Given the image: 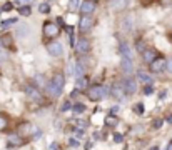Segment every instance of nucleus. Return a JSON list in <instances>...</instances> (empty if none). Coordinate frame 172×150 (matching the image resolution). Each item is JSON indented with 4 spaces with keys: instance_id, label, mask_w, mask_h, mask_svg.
Returning <instances> with one entry per match:
<instances>
[{
    "instance_id": "obj_1",
    "label": "nucleus",
    "mask_w": 172,
    "mask_h": 150,
    "mask_svg": "<svg viewBox=\"0 0 172 150\" xmlns=\"http://www.w3.org/2000/svg\"><path fill=\"white\" fill-rule=\"evenodd\" d=\"M64 83H65V80H64V75H55L54 77V80H52L50 83H47V92H48V95H52V97H59L60 94H62V88H64Z\"/></svg>"
},
{
    "instance_id": "obj_2",
    "label": "nucleus",
    "mask_w": 172,
    "mask_h": 150,
    "mask_svg": "<svg viewBox=\"0 0 172 150\" xmlns=\"http://www.w3.org/2000/svg\"><path fill=\"white\" fill-rule=\"evenodd\" d=\"M109 92H110V88H107V87H102V85H94V87L87 88V97L90 100H94V102H97V100L104 99Z\"/></svg>"
},
{
    "instance_id": "obj_3",
    "label": "nucleus",
    "mask_w": 172,
    "mask_h": 150,
    "mask_svg": "<svg viewBox=\"0 0 172 150\" xmlns=\"http://www.w3.org/2000/svg\"><path fill=\"white\" fill-rule=\"evenodd\" d=\"M149 65H150V72H154V74H159V72H162L164 68L167 67V62L162 59V57H157V59L152 60Z\"/></svg>"
},
{
    "instance_id": "obj_4",
    "label": "nucleus",
    "mask_w": 172,
    "mask_h": 150,
    "mask_svg": "<svg viewBox=\"0 0 172 150\" xmlns=\"http://www.w3.org/2000/svg\"><path fill=\"white\" fill-rule=\"evenodd\" d=\"M44 35L45 37H57L59 35V25L52 22H45L44 23Z\"/></svg>"
},
{
    "instance_id": "obj_5",
    "label": "nucleus",
    "mask_w": 172,
    "mask_h": 150,
    "mask_svg": "<svg viewBox=\"0 0 172 150\" xmlns=\"http://www.w3.org/2000/svg\"><path fill=\"white\" fill-rule=\"evenodd\" d=\"M47 52L52 57H60L64 54V47H62V43H60V42H52V43H48V45H47Z\"/></svg>"
},
{
    "instance_id": "obj_6",
    "label": "nucleus",
    "mask_w": 172,
    "mask_h": 150,
    "mask_svg": "<svg viewBox=\"0 0 172 150\" xmlns=\"http://www.w3.org/2000/svg\"><path fill=\"white\" fill-rule=\"evenodd\" d=\"M122 70H124L125 75H130L134 72V62L130 57H122V63H120Z\"/></svg>"
},
{
    "instance_id": "obj_7",
    "label": "nucleus",
    "mask_w": 172,
    "mask_h": 150,
    "mask_svg": "<svg viewBox=\"0 0 172 150\" xmlns=\"http://www.w3.org/2000/svg\"><path fill=\"white\" fill-rule=\"evenodd\" d=\"M94 10H95V2H94V0H84V2L80 3V12L82 14L90 15Z\"/></svg>"
},
{
    "instance_id": "obj_8",
    "label": "nucleus",
    "mask_w": 172,
    "mask_h": 150,
    "mask_svg": "<svg viewBox=\"0 0 172 150\" xmlns=\"http://www.w3.org/2000/svg\"><path fill=\"white\" fill-rule=\"evenodd\" d=\"M75 50L79 52V54H87V52L90 50V43H89V40L82 37L79 42L75 43Z\"/></svg>"
},
{
    "instance_id": "obj_9",
    "label": "nucleus",
    "mask_w": 172,
    "mask_h": 150,
    "mask_svg": "<svg viewBox=\"0 0 172 150\" xmlns=\"http://www.w3.org/2000/svg\"><path fill=\"white\" fill-rule=\"evenodd\" d=\"M27 95L30 97V100H34L35 103L42 102V94H40L35 87H27Z\"/></svg>"
},
{
    "instance_id": "obj_10",
    "label": "nucleus",
    "mask_w": 172,
    "mask_h": 150,
    "mask_svg": "<svg viewBox=\"0 0 172 150\" xmlns=\"http://www.w3.org/2000/svg\"><path fill=\"white\" fill-rule=\"evenodd\" d=\"M94 25V20L90 17H82L80 18V22H79V28H80V32H87V30H90Z\"/></svg>"
},
{
    "instance_id": "obj_11",
    "label": "nucleus",
    "mask_w": 172,
    "mask_h": 150,
    "mask_svg": "<svg viewBox=\"0 0 172 150\" xmlns=\"http://www.w3.org/2000/svg\"><path fill=\"white\" fill-rule=\"evenodd\" d=\"M124 88L127 94H134V92L137 90V82L134 79H125L124 80Z\"/></svg>"
},
{
    "instance_id": "obj_12",
    "label": "nucleus",
    "mask_w": 172,
    "mask_h": 150,
    "mask_svg": "<svg viewBox=\"0 0 172 150\" xmlns=\"http://www.w3.org/2000/svg\"><path fill=\"white\" fill-rule=\"evenodd\" d=\"M9 145L10 147H20V145H23V139L17 133H10L9 135Z\"/></svg>"
},
{
    "instance_id": "obj_13",
    "label": "nucleus",
    "mask_w": 172,
    "mask_h": 150,
    "mask_svg": "<svg viewBox=\"0 0 172 150\" xmlns=\"http://www.w3.org/2000/svg\"><path fill=\"white\" fill-rule=\"evenodd\" d=\"M124 90H125V88L122 87L120 83H115L112 88H110V94H112L114 97H115V99H119V100H120L122 97H124Z\"/></svg>"
},
{
    "instance_id": "obj_14",
    "label": "nucleus",
    "mask_w": 172,
    "mask_h": 150,
    "mask_svg": "<svg viewBox=\"0 0 172 150\" xmlns=\"http://www.w3.org/2000/svg\"><path fill=\"white\" fill-rule=\"evenodd\" d=\"M144 60H145V63H150L152 60H155L157 59V54H155V50H152V48H145L144 52Z\"/></svg>"
},
{
    "instance_id": "obj_15",
    "label": "nucleus",
    "mask_w": 172,
    "mask_h": 150,
    "mask_svg": "<svg viewBox=\"0 0 172 150\" xmlns=\"http://www.w3.org/2000/svg\"><path fill=\"white\" fill-rule=\"evenodd\" d=\"M89 87V79L87 77H79L77 79V90H87Z\"/></svg>"
},
{
    "instance_id": "obj_16",
    "label": "nucleus",
    "mask_w": 172,
    "mask_h": 150,
    "mask_svg": "<svg viewBox=\"0 0 172 150\" xmlns=\"http://www.w3.org/2000/svg\"><path fill=\"white\" fill-rule=\"evenodd\" d=\"M137 79L141 80L142 83H145V85L152 83V77H150L149 74H145V72H137Z\"/></svg>"
},
{
    "instance_id": "obj_17",
    "label": "nucleus",
    "mask_w": 172,
    "mask_h": 150,
    "mask_svg": "<svg viewBox=\"0 0 172 150\" xmlns=\"http://www.w3.org/2000/svg\"><path fill=\"white\" fill-rule=\"evenodd\" d=\"M120 54H122V57H130L132 59V52H130V47L127 43H122L120 45Z\"/></svg>"
},
{
    "instance_id": "obj_18",
    "label": "nucleus",
    "mask_w": 172,
    "mask_h": 150,
    "mask_svg": "<svg viewBox=\"0 0 172 150\" xmlns=\"http://www.w3.org/2000/svg\"><path fill=\"white\" fill-rule=\"evenodd\" d=\"M127 5V0H115L112 3V9L114 10H124V7Z\"/></svg>"
},
{
    "instance_id": "obj_19",
    "label": "nucleus",
    "mask_w": 172,
    "mask_h": 150,
    "mask_svg": "<svg viewBox=\"0 0 172 150\" xmlns=\"http://www.w3.org/2000/svg\"><path fill=\"white\" fill-rule=\"evenodd\" d=\"M0 42H2V45H3V47H12V35H9V34L2 35Z\"/></svg>"
},
{
    "instance_id": "obj_20",
    "label": "nucleus",
    "mask_w": 172,
    "mask_h": 150,
    "mask_svg": "<svg viewBox=\"0 0 172 150\" xmlns=\"http://www.w3.org/2000/svg\"><path fill=\"white\" fill-rule=\"evenodd\" d=\"M14 23H19L17 18H7L2 22V25H0V30H3V28H9L10 25H14Z\"/></svg>"
},
{
    "instance_id": "obj_21",
    "label": "nucleus",
    "mask_w": 172,
    "mask_h": 150,
    "mask_svg": "<svg viewBox=\"0 0 172 150\" xmlns=\"http://www.w3.org/2000/svg\"><path fill=\"white\" fill-rule=\"evenodd\" d=\"M117 117L115 115H109V117H105V125H110V127H114V125H117Z\"/></svg>"
},
{
    "instance_id": "obj_22",
    "label": "nucleus",
    "mask_w": 172,
    "mask_h": 150,
    "mask_svg": "<svg viewBox=\"0 0 172 150\" xmlns=\"http://www.w3.org/2000/svg\"><path fill=\"white\" fill-rule=\"evenodd\" d=\"M77 9H80V2H79V0H69V10L75 12Z\"/></svg>"
},
{
    "instance_id": "obj_23",
    "label": "nucleus",
    "mask_w": 172,
    "mask_h": 150,
    "mask_svg": "<svg viewBox=\"0 0 172 150\" xmlns=\"http://www.w3.org/2000/svg\"><path fill=\"white\" fill-rule=\"evenodd\" d=\"M39 12H40V14H50V5H48L47 2L40 3V5H39Z\"/></svg>"
},
{
    "instance_id": "obj_24",
    "label": "nucleus",
    "mask_w": 172,
    "mask_h": 150,
    "mask_svg": "<svg viewBox=\"0 0 172 150\" xmlns=\"http://www.w3.org/2000/svg\"><path fill=\"white\" fill-rule=\"evenodd\" d=\"M75 77H77V79H79V77H84V68H82L80 62L75 63Z\"/></svg>"
},
{
    "instance_id": "obj_25",
    "label": "nucleus",
    "mask_w": 172,
    "mask_h": 150,
    "mask_svg": "<svg viewBox=\"0 0 172 150\" xmlns=\"http://www.w3.org/2000/svg\"><path fill=\"white\" fill-rule=\"evenodd\" d=\"M19 14H20V15H23V17H28V15H30V7L22 5V7L19 9Z\"/></svg>"
},
{
    "instance_id": "obj_26",
    "label": "nucleus",
    "mask_w": 172,
    "mask_h": 150,
    "mask_svg": "<svg viewBox=\"0 0 172 150\" xmlns=\"http://www.w3.org/2000/svg\"><path fill=\"white\" fill-rule=\"evenodd\" d=\"M132 20H134L132 17H127L124 22H122V27H124L125 30H130V28H132Z\"/></svg>"
},
{
    "instance_id": "obj_27",
    "label": "nucleus",
    "mask_w": 172,
    "mask_h": 150,
    "mask_svg": "<svg viewBox=\"0 0 172 150\" xmlns=\"http://www.w3.org/2000/svg\"><path fill=\"white\" fill-rule=\"evenodd\" d=\"M72 110L75 112V113H82L85 110V105L84 103H75V105H72Z\"/></svg>"
},
{
    "instance_id": "obj_28",
    "label": "nucleus",
    "mask_w": 172,
    "mask_h": 150,
    "mask_svg": "<svg viewBox=\"0 0 172 150\" xmlns=\"http://www.w3.org/2000/svg\"><path fill=\"white\" fill-rule=\"evenodd\" d=\"M35 82L39 83L42 88H44V87H47V82H45V79H44L42 75H37V77H35Z\"/></svg>"
},
{
    "instance_id": "obj_29",
    "label": "nucleus",
    "mask_w": 172,
    "mask_h": 150,
    "mask_svg": "<svg viewBox=\"0 0 172 150\" xmlns=\"http://www.w3.org/2000/svg\"><path fill=\"white\" fill-rule=\"evenodd\" d=\"M73 124H75L79 128H85L89 125V122H85V120H73Z\"/></svg>"
},
{
    "instance_id": "obj_30",
    "label": "nucleus",
    "mask_w": 172,
    "mask_h": 150,
    "mask_svg": "<svg viewBox=\"0 0 172 150\" xmlns=\"http://www.w3.org/2000/svg\"><path fill=\"white\" fill-rule=\"evenodd\" d=\"M152 94H154L152 85H145V87H144V95H152Z\"/></svg>"
},
{
    "instance_id": "obj_31",
    "label": "nucleus",
    "mask_w": 172,
    "mask_h": 150,
    "mask_svg": "<svg viewBox=\"0 0 172 150\" xmlns=\"http://www.w3.org/2000/svg\"><path fill=\"white\" fill-rule=\"evenodd\" d=\"M134 110H136L137 113H142V112H144V105H142V103H137V105H134Z\"/></svg>"
},
{
    "instance_id": "obj_32",
    "label": "nucleus",
    "mask_w": 172,
    "mask_h": 150,
    "mask_svg": "<svg viewBox=\"0 0 172 150\" xmlns=\"http://www.w3.org/2000/svg\"><path fill=\"white\" fill-rule=\"evenodd\" d=\"M5 125H7L5 117H3V115H0V130H3V128H5Z\"/></svg>"
},
{
    "instance_id": "obj_33",
    "label": "nucleus",
    "mask_w": 172,
    "mask_h": 150,
    "mask_svg": "<svg viewBox=\"0 0 172 150\" xmlns=\"http://www.w3.org/2000/svg\"><path fill=\"white\" fill-rule=\"evenodd\" d=\"M69 108H72V103L67 100V102H64V105H62V112H67Z\"/></svg>"
},
{
    "instance_id": "obj_34",
    "label": "nucleus",
    "mask_w": 172,
    "mask_h": 150,
    "mask_svg": "<svg viewBox=\"0 0 172 150\" xmlns=\"http://www.w3.org/2000/svg\"><path fill=\"white\" fill-rule=\"evenodd\" d=\"M69 145H70V147H73V148H75V147H79V140H75V139H70V140H69Z\"/></svg>"
},
{
    "instance_id": "obj_35",
    "label": "nucleus",
    "mask_w": 172,
    "mask_h": 150,
    "mask_svg": "<svg viewBox=\"0 0 172 150\" xmlns=\"http://www.w3.org/2000/svg\"><path fill=\"white\" fill-rule=\"evenodd\" d=\"M114 140H115L117 144H120V142L124 140V137H122V135H119V133H115V135H114Z\"/></svg>"
},
{
    "instance_id": "obj_36",
    "label": "nucleus",
    "mask_w": 172,
    "mask_h": 150,
    "mask_svg": "<svg viewBox=\"0 0 172 150\" xmlns=\"http://www.w3.org/2000/svg\"><path fill=\"white\" fill-rule=\"evenodd\" d=\"M12 7H14V5H12L10 2H7L5 5H3V12H9V10H12Z\"/></svg>"
},
{
    "instance_id": "obj_37",
    "label": "nucleus",
    "mask_w": 172,
    "mask_h": 150,
    "mask_svg": "<svg viewBox=\"0 0 172 150\" xmlns=\"http://www.w3.org/2000/svg\"><path fill=\"white\" fill-rule=\"evenodd\" d=\"M32 0H17V5H28Z\"/></svg>"
},
{
    "instance_id": "obj_38",
    "label": "nucleus",
    "mask_w": 172,
    "mask_h": 150,
    "mask_svg": "<svg viewBox=\"0 0 172 150\" xmlns=\"http://www.w3.org/2000/svg\"><path fill=\"white\" fill-rule=\"evenodd\" d=\"M137 48H139V52H144V42H142V40L137 42Z\"/></svg>"
},
{
    "instance_id": "obj_39",
    "label": "nucleus",
    "mask_w": 172,
    "mask_h": 150,
    "mask_svg": "<svg viewBox=\"0 0 172 150\" xmlns=\"http://www.w3.org/2000/svg\"><path fill=\"white\" fill-rule=\"evenodd\" d=\"M162 127V120H155L154 122V128H161Z\"/></svg>"
},
{
    "instance_id": "obj_40",
    "label": "nucleus",
    "mask_w": 172,
    "mask_h": 150,
    "mask_svg": "<svg viewBox=\"0 0 172 150\" xmlns=\"http://www.w3.org/2000/svg\"><path fill=\"white\" fill-rule=\"evenodd\" d=\"M166 68H167V70H169L170 74H172V59L169 60V62H167V67H166Z\"/></svg>"
},
{
    "instance_id": "obj_41",
    "label": "nucleus",
    "mask_w": 172,
    "mask_h": 150,
    "mask_svg": "<svg viewBox=\"0 0 172 150\" xmlns=\"http://www.w3.org/2000/svg\"><path fill=\"white\" fill-rule=\"evenodd\" d=\"M65 30H67V34H69V35H72V34H73V27H65Z\"/></svg>"
},
{
    "instance_id": "obj_42",
    "label": "nucleus",
    "mask_w": 172,
    "mask_h": 150,
    "mask_svg": "<svg viewBox=\"0 0 172 150\" xmlns=\"http://www.w3.org/2000/svg\"><path fill=\"white\" fill-rule=\"evenodd\" d=\"M3 60H5V54H2V52H0V65L3 63Z\"/></svg>"
},
{
    "instance_id": "obj_43",
    "label": "nucleus",
    "mask_w": 172,
    "mask_h": 150,
    "mask_svg": "<svg viewBox=\"0 0 172 150\" xmlns=\"http://www.w3.org/2000/svg\"><path fill=\"white\" fill-rule=\"evenodd\" d=\"M57 22H59V25H64V18H62V17L57 18Z\"/></svg>"
},
{
    "instance_id": "obj_44",
    "label": "nucleus",
    "mask_w": 172,
    "mask_h": 150,
    "mask_svg": "<svg viewBox=\"0 0 172 150\" xmlns=\"http://www.w3.org/2000/svg\"><path fill=\"white\" fill-rule=\"evenodd\" d=\"M166 95H167V92L164 90V92H161V95H159V97H161V99H164V97H166Z\"/></svg>"
},
{
    "instance_id": "obj_45",
    "label": "nucleus",
    "mask_w": 172,
    "mask_h": 150,
    "mask_svg": "<svg viewBox=\"0 0 172 150\" xmlns=\"http://www.w3.org/2000/svg\"><path fill=\"white\" fill-rule=\"evenodd\" d=\"M167 122H169V124H172V115L169 117V119H167Z\"/></svg>"
},
{
    "instance_id": "obj_46",
    "label": "nucleus",
    "mask_w": 172,
    "mask_h": 150,
    "mask_svg": "<svg viewBox=\"0 0 172 150\" xmlns=\"http://www.w3.org/2000/svg\"><path fill=\"white\" fill-rule=\"evenodd\" d=\"M167 150H172V144H169V145H167Z\"/></svg>"
},
{
    "instance_id": "obj_47",
    "label": "nucleus",
    "mask_w": 172,
    "mask_h": 150,
    "mask_svg": "<svg viewBox=\"0 0 172 150\" xmlns=\"http://www.w3.org/2000/svg\"><path fill=\"white\" fill-rule=\"evenodd\" d=\"M150 150H159V147H152V148H150Z\"/></svg>"
},
{
    "instance_id": "obj_48",
    "label": "nucleus",
    "mask_w": 172,
    "mask_h": 150,
    "mask_svg": "<svg viewBox=\"0 0 172 150\" xmlns=\"http://www.w3.org/2000/svg\"><path fill=\"white\" fill-rule=\"evenodd\" d=\"M170 40H172V37H170Z\"/></svg>"
},
{
    "instance_id": "obj_49",
    "label": "nucleus",
    "mask_w": 172,
    "mask_h": 150,
    "mask_svg": "<svg viewBox=\"0 0 172 150\" xmlns=\"http://www.w3.org/2000/svg\"><path fill=\"white\" fill-rule=\"evenodd\" d=\"M94 2H95V0H94Z\"/></svg>"
}]
</instances>
